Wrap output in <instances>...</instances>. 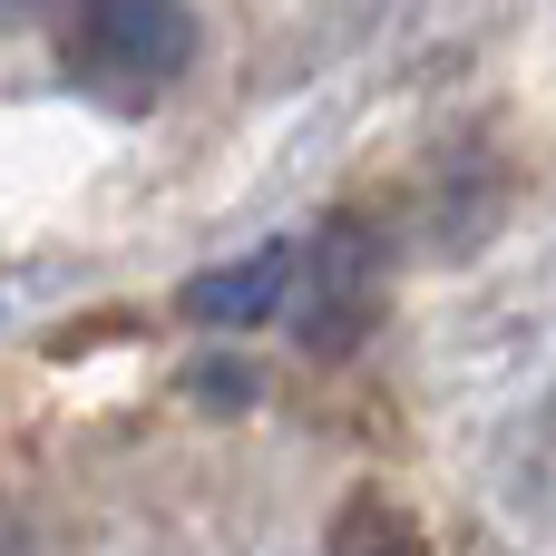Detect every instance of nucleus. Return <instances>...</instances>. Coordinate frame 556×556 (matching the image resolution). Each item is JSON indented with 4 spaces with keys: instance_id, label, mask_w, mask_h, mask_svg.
<instances>
[{
    "instance_id": "4",
    "label": "nucleus",
    "mask_w": 556,
    "mask_h": 556,
    "mask_svg": "<svg viewBox=\"0 0 556 556\" xmlns=\"http://www.w3.org/2000/svg\"><path fill=\"white\" fill-rule=\"evenodd\" d=\"M332 556H430V547H420V528H410L401 508L352 498V508H342V528H332Z\"/></svg>"
},
{
    "instance_id": "3",
    "label": "nucleus",
    "mask_w": 556,
    "mask_h": 556,
    "mask_svg": "<svg viewBox=\"0 0 556 556\" xmlns=\"http://www.w3.org/2000/svg\"><path fill=\"white\" fill-rule=\"evenodd\" d=\"M293 293H303V254H293V244H254V254L195 274V283H186V313H195V323H264V313H283Z\"/></svg>"
},
{
    "instance_id": "1",
    "label": "nucleus",
    "mask_w": 556,
    "mask_h": 556,
    "mask_svg": "<svg viewBox=\"0 0 556 556\" xmlns=\"http://www.w3.org/2000/svg\"><path fill=\"white\" fill-rule=\"evenodd\" d=\"M371 303H381V235H362V225H332V235L303 254L293 332H303L313 352H342V342H362Z\"/></svg>"
},
{
    "instance_id": "2",
    "label": "nucleus",
    "mask_w": 556,
    "mask_h": 556,
    "mask_svg": "<svg viewBox=\"0 0 556 556\" xmlns=\"http://www.w3.org/2000/svg\"><path fill=\"white\" fill-rule=\"evenodd\" d=\"M78 49L98 68H117L127 88H156L186 68L195 20H186V0H78Z\"/></svg>"
}]
</instances>
